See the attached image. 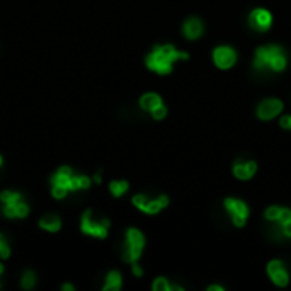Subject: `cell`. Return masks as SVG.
<instances>
[{
    "instance_id": "obj_13",
    "label": "cell",
    "mask_w": 291,
    "mask_h": 291,
    "mask_svg": "<svg viewBox=\"0 0 291 291\" xmlns=\"http://www.w3.org/2000/svg\"><path fill=\"white\" fill-rule=\"evenodd\" d=\"M71 171L68 167H63V169H60L58 171V174H56V177H55V184H58V186H63V187H66V189L70 191V187H71Z\"/></svg>"
},
{
    "instance_id": "obj_4",
    "label": "cell",
    "mask_w": 291,
    "mask_h": 291,
    "mask_svg": "<svg viewBox=\"0 0 291 291\" xmlns=\"http://www.w3.org/2000/svg\"><path fill=\"white\" fill-rule=\"evenodd\" d=\"M225 208L235 225L244 227L245 220H247V214H249V209H247V206H245V203H242V201L234 199V198H228L225 201Z\"/></svg>"
},
{
    "instance_id": "obj_20",
    "label": "cell",
    "mask_w": 291,
    "mask_h": 291,
    "mask_svg": "<svg viewBox=\"0 0 291 291\" xmlns=\"http://www.w3.org/2000/svg\"><path fill=\"white\" fill-rule=\"evenodd\" d=\"M154 289L155 291H169V289H172V286L167 283L165 277H159V279L154 283Z\"/></svg>"
},
{
    "instance_id": "obj_14",
    "label": "cell",
    "mask_w": 291,
    "mask_h": 291,
    "mask_svg": "<svg viewBox=\"0 0 291 291\" xmlns=\"http://www.w3.org/2000/svg\"><path fill=\"white\" fill-rule=\"evenodd\" d=\"M140 104H141L143 109H147V111H154L157 106L162 104V101H160V97L157 96V94H145V96L141 97Z\"/></svg>"
},
{
    "instance_id": "obj_17",
    "label": "cell",
    "mask_w": 291,
    "mask_h": 291,
    "mask_svg": "<svg viewBox=\"0 0 291 291\" xmlns=\"http://www.w3.org/2000/svg\"><path fill=\"white\" fill-rule=\"evenodd\" d=\"M109 189H111V192H113L114 196H121L124 191L128 189V182H124V181H114V182H111Z\"/></svg>"
},
{
    "instance_id": "obj_34",
    "label": "cell",
    "mask_w": 291,
    "mask_h": 291,
    "mask_svg": "<svg viewBox=\"0 0 291 291\" xmlns=\"http://www.w3.org/2000/svg\"><path fill=\"white\" fill-rule=\"evenodd\" d=\"M2 271H4V266H2V264H0V274H2Z\"/></svg>"
},
{
    "instance_id": "obj_16",
    "label": "cell",
    "mask_w": 291,
    "mask_h": 291,
    "mask_svg": "<svg viewBox=\"0 0 291 291\" xmlns=\"http://www.w3.org/2000/svg\"><path fill=\"white\" fill-rule=\"evenodd\" d=\"M39 225H41L44 230L48 232H56L58 228H60V220H58L56 216H53V214H48V216H44L41 222H39Z\"/></svg>"
},
{
    "instance_id": "obj_27",
    "label": "cell",
    "mask_w": 291,
    "mask_h": 291,
    "mask_svg": "<svg viewBox=\"0 0 291 291\" xmlns=\"http://www.w3.org/2000/svg\"><path fill=\"white\" fill-rule=\"evenodd\" d=\"M4 213H6V216H9V218L17 216V214H16V204H6V208H4Z\"/></svg>"
},
{
    "instance_id": "obj_24",
    "label": "cell",
    "mask_w": 291,
    "mask_h": 291,
    "mask_svg": "<svg viewBox=\"0 0 291 291\" xmlns=\"http://www.w3.org/2000/svg\"><path fill=\"white\" fill-rule=\"evenodd\" d=\"M66 192H68V189H66V187H63V186L55 184V187H53V196H55V198H58V199L65 198Z\"/></svg>"
},
{
    "instance_id": "obj_33",
    "label": "cell",
    "mask_w": 291,
    "mask_h": 291,
    "mask_svg": "<svg viewBox=\"0 0 291 291\" xmlns=\"http://www.w3.org/2000/svg\"><path fill=\"white\" fill-rule=\"evenodd\" d=\"M63 289H65V291H66V289L71 291V289H74V286H71V284H63Z\"/></svg>"
},
{
    "instance_id": "obj_35",
    "label": "cell",
    "mask_w": 291,
    "mask_h": 291,
    "mask_svg": "<svg viewBox=\"0 0 291 291\" xmlns=\"http://www.w3.org/2000/svg\"><path fill=\"white\" fill-rule=\"evenodd\" d=\"M0 165H2V157H0Z\"/></svg>"
},
{
    "instance_id": "obj_28",
    "label": "cell",
    "mask_w": 291,
    "mask_h": 291,
    "mask_svg": "<svg viewBox=\"0 0 291 291\" xmlns=\"http://www.w3.org/2000/svg\"><path fill=\"white\" fill-rule=\"evenodd\" d=\"M79 181H80V189H87V187L91 186V179L87 176H80Z\"/></svg>"
},
{
    "instance_id": "obj_8",
    "label": "cell",
    "mask_w": 291,
    "mask_h": 291,
    "mask_svg": "<svg viewBox=\"0 0 291 291\" xmlns=\"http://www.w3.org/2000/svg\"><path fill=\"white\" fill-rule=\"evenodd\" d=\"M250 26H252L256 31H267L271 28V14L267 11H264V9H256V11L250 14Z\"/></svg>"
},
{
    "instance_id": "obj_12",
    "label": "cell",
    "mask_w": 291,
    "mask_h": 291,
    "mask_svg": "<svg viewBox=\"0 0 291 291\" xmlns=\"http://www.w3.org/2000/svg\"><path fill=\"white\" fill-rule=\"evenodd\" d=\"M201 33H203V24H201L199 19H189V21H186V24H184V34H186V38L196 39V38H199Z\"/></svg>"
},
{
    "instance_id": "obj_15",
    "label": "cell",
    "mask_w": 291,
    "mask_h": 291,
    "mask_svg": "<svg viewBox=\"0 0 291 291\" xmlns=\"http://www.w3.org/2000/svg\"><path fill=\"white\" fill-rule=\"evenodd\" d=\"M121 288V276L119 272H109V276H107L106 279V284H104V291H116Z\"/></svg>"
},
{
    "instance_id": "obj_6",
    "label": "cell",
    "mask_w": 291,
    "mask_h": 291,
    "mask_svg": "<svg viewBox=\"0 0 291 291\" xmlns=\"http://www.w3.org/2000/svg\"><path fill=\"white\" fill-rule=\"evenodd\" d=\"M133 203H135V206H138V208L141 209V211H145V213H150V214H155V213H159L160 209L164 208V206H167L169 203V199H167V196H160L159 199H155V201H149L145 198V196H135L133 198Z\"/></svg>"
},
{
    "instance_id": "obj_18",
    "label": "cell",
    "mask_w": 291,
    "mask_h": 291,
    "mask_svg": "<svg viewBox=\"0 0 291 291\" xmlns=\"http://www.w3.org/2000/svg\"><path fill=\"white\" fill-rule=\"evenodd\" d=\"M0 199H2L6 204H16V203H19V201H21V196L17 194V192L4 191L2 196H0Z\"/></svg>"
},
{
    "instance_id": "obj_2",
    "label": "cell",
    "mask_w": 291,
    "mask_h": 291,
    "mask_svg": "<svg viewBox=\"0 0 291 291\" xmlns=\"http://www.w3.org/2000/svg\"><path fill=\"white\" fill-rule=\"evenodd\" d=\"M254 66L257 70L271 68L274 71H281L286 66V56L279 46H262L256 51Z\"/></svg>"
},
{
    "instance_id": "obj_9",
    "label": "cell",
    "mask_w": 291,
    "mask_h": 291,
    "mask_svg": "<svg viewBox=\"0 0 291 291\" xmlns=\"http://www.w3.org/2000/svg\"><path fill=\"white\" fill-rule=\"evenodd\" d=\"M281 111H283V102L277 99H267L259 106L257 114L261 119H272L276 114H279Z\"/></svg>"
},
{
    "instance_id": "obj_22",
    "label": "cell",
    "mask_w": 291,
    "mask_h": 291,
    "mask_svg": "<svg viewBox=\"0 0 291 291\" xmlns=\"http://www.w3.org/2000/svg\"><path fill=\"white\" fill-rule=\"evenodd\" d=\"M165 114H167V109H165V106H164V104L157 106L155 109L152 111V116H154L155 119H164V118H165Z\"/></svg>"
},
{
    "instance_id": "obj_5",
    "label": "cell",
    "mask_w": 291,
    "mask_h": 291,
    "mask_svg": "<svg viewBox=\"0 0 291 291\" xmlns=\"http://www.w3.org/2000/svg\"><path fill=\"white\" fill-rule=\"evenodd\" d=\"M92 213L86 211L82 218V232L84 234L94 235V237H99V239H104L107 235V228H109V222H102V223H94L91 220Z\"/></svg>"
},
{
    "instance_id": "obj_30",
    "label": "cell",
    "mask_w": 291,
    "mask_h": 291,
    "mask_svg": "<svg viewBox=\"0 0 291 291\" xmlns=\"http://www.w3.org/2000/svg\"><path fill=\"white\" fill-rule=\"evenodd\" d=\"M281 126L286 129H291V116H284V118L281 119Z\"/></svg>"
},
{
    "instance_id": "obj_10",
    "label": "cell",
    "mask_w": 291,
    "mask_h": 291,
    "mask_svg": "<svg viewBox=\"0 0 291 291\" xmlns=\"http://www.w3.org/2000/svg\"><path fill=\"white\" fill-rule=\"evenodd\" d=\"M267 272H269L271 279L274 281L277 286H286L288 284V272L283 267V264L279 261H272L267 266Z\"/></svg>"
},
{
    "instance_id": "obj_19",
    "label": "cell",
    "mask_w": 291,
    "mask_h": 291,
    "mask_svg": "<svg viewBox=\"0 0 291 291\" xmlns=\"http://www.w3.org/2000/svg\"><path fill=\"white\" fill-rule=\"evenodd\" d=\"M281 209H283V208L272 206V208H269L266 211V218H267V220H271V222H277V220H279V216H281Z\"/></svg>"
},
{
    "instance_id": "obj_3",
    "label": "cell",
    "mask_w": 291,
    "mask_h": 291,
    "mask_svg": "<svg viewBox=\"0 0 291 291\" xmlns=\"http://www.w3.org/2000/svg\"><path fill=\"white\" fill-rule=\"evenodd\" d=\"M143 245H145V239H143L141 232L135 230H128L126 234V250H124V261L128 262H136L138 257L141 256Z\"/></svg>"
},
{
    "instance_id": "obj_7",
    "label": "cell",
    "mask_w": 291,
    "mask_h": 291,
    "mask_svg": "<svg viewBox=\"0 0 291 291\" xmlns=\"http://www.w3.org/2000/svg\"><path fill=\"white\" fill-rule=\"evenodd\" d=\"M213 60H214V63L220 66V68H230V66L235 63L237 55H235V51L232 50V48L220 46V48H216V50H214Z\"/></svg>"
},
{
    "instance_id": "obj_29",
    "label": "cell",
    "mask_w": 291,
    "mask_h": 291,
    "mask_svg": "<svg viewBox=\"0 0 291 291\" xmlns=\"http://www.w3.org/2000/svg\"><path fill=\"white\" fill-rule=\"evenodd\" d=\"M283 234H284L286 237H291V220L283 223Z\"/></svg>"
},
{
    "instance_id": "obj_32",
    "label": "cell",
    "mask_w": 291,
    "mask_h": 291,
    "mask_svg": "<svg viewBox=\"0 0 291 291\" xmlns=\"http://www.w3.org/2000/svg\"><path fill=\"white\" fill-rule=\"evenodd\" d=\"M208 289H209V291H223L222 286H209Z\"/></svg>"
},
{
    "instance_id": "obj_23",
    "label": "cell",
    "mask_w": 291,
    "mask_h": 291,
    "mask_svg": "<svg viewBox=\"0 0 291 291\" xmlns=\"http://www.w3.org/2000/svg\"><path fill=\"white\" fill-rule=\"evenodd\" d=\"M0 256H2L4 259H7L9 256H11V249H9L7 242L4 240L2 235H0Z\"/></svg>"
},
{
    "instance_id": "obj_11",
    "label": "cell",
    "mask_w": 291,
    "mask_h": 291,
    "mask_svg": "<svg viewBox=\"0 0 291 291\" xmlns=\"http://www.w3.org/2000/svg\"><path fill=\"white\" fill-rule=\"evenodd\" d=\"M256 169H257V165L256 162H245V164H237L235 167H234V174L239 179H250L256 174Z\"/></svg>"
},
{
    "instance_id": "obj_26",
    "label": "cell",
    "mask_w": 291,
    "mask_h": 291,
    "mask_svg": "<svg viewBox=\"0 0 291 291\" xmlns=\"http://www.w3.org/2000/svg\"><path fill=\"white\" fill-rule=\"evenodd\" d=\"M288 220H291V209H284L283 208V209H281V216H279V220H277V222L283 225V223L288 222Z\"/></svg>"
},
{
    "instance_id": "obj_1",
    "label": "cell",
    "mask_w": 291,
    "mask_h": 291,
    "mask_svg": "<svg viewBox=\"0 0 291 291\" xmlns=\"http://www.w3.org/2000/svg\"><path fill=\"white\" fill-rule=\"evenodd\" d=\"M189 55L187 53H181L176 51L174 46H159L155 48V51L149 55L147 58V66L150 70L157 71V74H171L172 70V63L176 60H187Z\"/></svg>"
},
{
    "instance_id": "obj_25",
    "label": "cell",
    "mask_w": 291,
    "mask_h": 291,
    "mask_svg": "<svg viewBox=\"0 0 291 291\" xmlns=\"http://www.w3.org/2000/svg\"><path fill=\"white\" fill-rule=\"evenodd\" d=\"M29 213V208H28V204H24V203H21V201H19V203H16V214H17V216H26V214H28Z\"/></svg>"
},
{
    "instance_id": "obj_31",
    "label": "cell",
    "mask_w": 291,
    "mask_h": 291,
    "mask_svg": "<svg viewBox=\"0 0 291 291\" xmlns=\"http://www.w3.org/2000/svg\"><path fill=\"white\" fill-rule=\"evenodd\" d=\"M133 272H135L136 276H141V274H143V271L136 266V264H135V266H133Z\"/></svg>"
},
{
    "instance_id": "obj_21",
    "label": "cell",
    "mask_w": 291,
    "mask_h": 291,
    "mask_svg": "<svg viewBox=\"0 0 291 291\" xmlns=\"http://www.w3.org/2000/svg\"><path fill=\"white\" fill-rule=\"evenodd\" d=\"M34 283H36V277L33 272H26L24 277H22V288L31 289L34 286Z\"/></svg>"
}]
</instances>
